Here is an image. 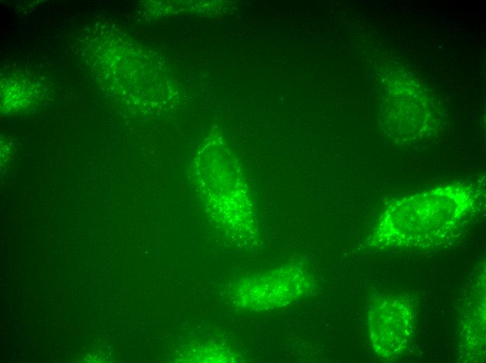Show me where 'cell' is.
<instances>
[{
	"label": "cell",
	"instance_id": "1",
	"mask_svg": "<svg viewBox=\"0 0 486 363\" xmlns=\"http://www.w3.org/2000/svg\"><path fill=\"white\" fill-rule=\"evenodd\" d=\"M242 291L245 304L256 309L285 306L302 297L312 281L308 274L295 267H284L246 283Z\"/></svg>",
	"mask_w": 486,
	"mask_h": 363
}]
</instances>
